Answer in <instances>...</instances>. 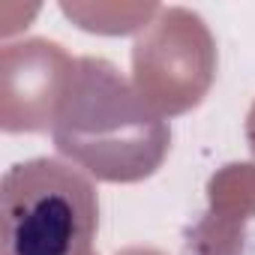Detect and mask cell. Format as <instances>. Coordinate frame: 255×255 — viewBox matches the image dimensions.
Masks as SVG:
<instances>
[{"label": "cell", "instance_id": "obj_1", "mask_svg": "<svg viewBox=\"0 0 255 255\" xmlns=\"http://www.w3.org/2000/svg\"><path fill=\"white\" fill-rule=\"evenodd\" d=\"M96 189L60 159H27L0 189V255H84L96 234Z\"/></svg>", "mask_w": 255, "mask_h": 255}]
</instances>
